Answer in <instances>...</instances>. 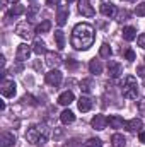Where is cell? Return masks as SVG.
I'll return each mask as SVG.
<instances>
[{
    "mask_svg": "<svg viewBox=\"0 0 145 147\" xmlns=\"http://www.w3.org/2000/svg\"><path fill=\"white\" fill-rule=\"evenodd\" d=\"M38 12H39V7H38V5H29V7H28V21H29V22L36 19Z\"/></svg>",
    "mask_w": 145,
    "mask_h": 147,
    "instance_id": "28",
    "label": "cell"
},
{
    "mask_svg": "<svg viewBox=\"0 0 145 147\" xmlns=\"http://www.w3.org/2000/svg\"><path fill=\"white\" fill-rule=\"evenodd\" d=\"M121 94H123V98H126V99H137V96H138V84H137V79H135L133 75H126V77L123 79Z\"/></svg>",
    "mask_w": 145,
    "mask_h": 147,
    "instance_id": "3",
    "label": "cell"
},
{
    "mask_svg": "<svg viewBox=\"0 0 145 147\" xmlns=\"http://www.w3.org/2000/svg\"><path fill=\"white\" fill-rule=\"evenodd\" d=\"M17 86H15V82L14 80H9V79H3L2 80V84H0V92H2V96L3 98H14L15 96V92H17V89H15Z\"/></svg>",
    "mask_w": 145,
    "mask_h": 147,
    "instance_id": "5",
    "label": "cell"
},
{
    "mask_svg": "<svg viewBox=\"0 0 145 147\" xmlns=\"http://www.w3.org/2000/svg\"><path fill=\"white\" fill-rule=\"evenodd\" d=\"M79 12L84 17H94V14H96L91 0H79Z\"/></svg>",
    "mask_w": 145,
    "mask_h": 147,
    "instance_id": "6",
    "label": "cell"
},
{
    "mask_svg": "<svg viewBox=\"0 0 145 147\" xmlns=\"http://www.w3.org/2000/svg\"><path fill=\"white\" fill-rule=\"evenodd\" d=\"M33 51L36 53V55H43V53H46L48 50H46V43L43 41V39H34V43H33Z\"/></svg>",
    "mask_w": 145,
    "mask_h": 147,
    "instance_id": "20",
    "label": "cell"
},
{
    "mask_svg": "<svg viewBox=\"0 0 145 147\" xmlns=\"http://www.w3.org/2000/svg\"><path fill=\"white\" fill-rule=\"evenodd\" d=\"M101 14L106 16V17H109V19H113V17L116 16V5L111 3V2H104V3H101Z\"/></svg>",
    "mask_w": 145,
    "mask_h": 147,
    "instance_id": "14",
    "label": "cell"
},
{
    "mask_svg": "<svg viewBox=\"0 0 145 147\" xmlns=\"http://www.w3.org/2000/svg\"><path fill=\"white\" fill-rule=\"evenodd\" d=\"M73 101H75V96H73L72 91H65V92H62V94L58 96V103H60L62 106H70Z\"/></svg>",
    "mask_w": 145,
    "mask_h": 147,
    "instance_id": "15",
    "label": "cell"
},
{
    "mask_svg": "<svg viewBox=\"0 0 145 147\" xmlns=\"http://www.w3.org/2000/svg\"><path fill=\"white\" fill-rule=\"evenodd\" d=\"M138 139H140V142H144L145 144V130H142V132L138 134Z\"/></svg>",
    "mask_w": 145,
    "mask_h": 147,
    "instance_id": "39",
    "label": "cell"
},
{
    "mask_svg": "<svg viewBox=\"0 0 145 147\" xmlns=\"http://www.w3.org/2000/svg\"><path fill=\"white\" fill-rule=\"evenodd\" d=\"M7 2H9V3H17L19 0H7Z\"/></svg>",
    "mask_w": 145,
    "mask_h": 147,
    "instance_id": "40",
    "label": "cell"
},
{
    "mask_svg": "<svg viewBox=\"0 0 145 147\" xmlns=\"http://www.w3.org/2000/svg\"><path fill=\"white\" fill-rule=\"evenodd\" d=\"M130 2H137V0H130Z\"/></svg>",
    "mask_w": 145,
    "mask_h": 147,
    "instance_id": "42",
    "label": "cell"
},
{
    "mask_svg": "<svg viewBox=\"0 0 145 147\" xmlns=\"http://www.w3.org/2000/svg\"><path fill=\"white\" fill-rule=\"evenodd\" d=\"M89 70H91V74H94V75H99V74H103V63L94 58V60L89 62Z\"/></svg>",
    "mask_w": 145,
    "mask_h": 147,
    "instance_id": "21",
    "label": "cell"
},
{
    "mask_svg": "<svg viewBox=\"0 0 145 147\" xmlns=\"http://www.w3.org/2000/svg\"><path fill=\"white\" fill-rule=\"evenodd\" d=\"M0 142H2V147H12L15 144V135L12 132H3L0 137Z\"/></svg>",
    "mask_w": 145,
    "mask_h": 147,
    "instance_id": "16",
    "label": "cell"
},
{
    "mask_svg": "<svg viewBox=\"0 0 145 147\" xmlns=\"http://www.w3.org/2000/svg\"><path fill=\"white\" fill-rule=\"evenodd\" d=\"M111 48H109V45H101V48H99V55H101V58H109L111 57Z\"/></svg>",
    "mask_w": 145,
    "mask_h": 147,
    "instance_id": "29",
    "label": "cell"
},
{
    "mask_svg": "<svg viewBox=\"0 0 145 147\" xmlns=\"http://www.w3.org/2000/svg\"><path fill=\"white\" fill-rule=\"evenodd\" d=\"M65 2H68V3H70V2H73V0H65Z\"/></svg>",
    "mask_w": 145,
    "mask_h": 147,
    "instance_id": "41",
    "label": "cell"
},
{
    "mask_svg": "<svg viewBox=\"0 0 145 147\" xmlns=\"http://www.w3.org/2000/svg\"><path fill=\"white\" fill-rule=\"evenodd\" d=\"M50 29H51V22H50L48 19L41 21V22L36 26V33H39V34H41V33H48Z\"/></svg>",
    "mask_w": 145,
    "mask_h": 147,
    "instance_id": "27",
    "label": "cell"
},
{
    "mask_svg": "<svg viewBox=\"0 0 145 147\" xmlns=\"http://www.w3.org/2000/svg\"><path fill=\"white\" fill-rule=\"evenodd\" d=\"M137 106H138V111H140L142 115H145V98H142V99L138 101V105H137Z\"/></svg>",
    "mask_w": 145,
    "mask_h": 147,
    "instance_id": "35",
    "label": "cell"
},
{
    "mask_svg": "<svg viewBox=\"0 0 145 147\" xmlns=\"http://www.w3.org/2000/svg\"><path fill=\"white\" fill-rule=\"evenodd\" d=\"M46 5H50V7H55V5H60V0H46Z\"/></svg>",
    "mask_w": 145,
    "mask_h": 147,
    "instance_id": "37",
    "label": "cell"
},
{
    "mask_svg": "<svg viewBox=\"0 0 145 147\" xmlns=\"http://www.w3.org/2000/svg\"><path fill=\"white\" fill-rule=\"evenodd\" d=\"M65 65H67V69H70V70H75V69L79 67V62H75L73 58H68V60L65 62Z\"/></svg>",
    "mask_w": 145,
    "mask_h": 147,
    "instance_id": "34",
    "label": "cell"
},
{
    "mask_svg": "<svg viewBox=\"0 0 145 147\" xmlns=\"http://www.w3.org/2000/svg\"><path fill=\"white\" fill-rule=\"evenodd\" d=\"M55 43H56V48L58 50H63L65 48V34H63L62 29L55 31Z\"/></svg>",
    "mask_w": 145,
    "mask_h": 147,
    "instance_id": "26",
    "label": "cell"
},
{
    "mask_svg": "<svg viewBox=\"0 0 145 147\" xmlns=\"http://www.w3.org/2000/svg\"><path fill=\"white\" fill-rule=\"evenodd\" d=\"M125 58H126L128 62H133V60L137 58V55H135V51H133L132 48H128V50H125Z\"/></svg>",
    "mask_w": 145,
    "mask_h": 147,
    "instance_id": "32",
    "label": "cell"
},
{
    "mask_svg": "<svg viewBox=\"0 0 145 147\" xmlns=\"http://www.w3.org/2000/svg\"><path fill=\"white\" fill-rule=\"evenodd\" d=\"M26 140L34 146H44L48 142V128L44 125H31L26 132Z\"/></svg>",
    "mask_w": 145,
    "mask_h": 147,
    "instance_id": "2",
    "label": "cell"
},
{
    "mask_svg": "<svg viewBox=\"0 0 145 147\" xmlns=\"http://www.w3.org/2000/svg\"><path fill=\"white\" fill-rule=\"evenodd\" d=\"M111 146L113 147H126V139L121 134H114L111 137Z\"/></svg>",
    "mask_w": 145,
    "mask_h": 147,
    "instance_id": "22",
    "label": "cell"
},
{
    "mask_svg": "<svg viewBox=\"0 0 145 147\" xmlns=\"http://www.w3.org/2000/svg\"><path fill=\"white\" fill-rule=\"evenodd\" d=\"M85 147H103V142H101V139H89L87 142H85Z\"/></svg>",
    "mask_w": 145,
    "mask_h": 147,
    "instance_id": "30",
    "label": "cell"
},
{
    "mask_svg": "<svg viewBox=\"0 0 145 147\" xmlns=\"http://www.w3.org/2000/svg\"><path fill=\"white\" fill-rule=\"evenodd\" d=\"M67 19H68V9L65 5H58L56 9V24L62 28L67 24Z\"/></svg>",
    "mask_w": 145,
    "mask_h": 147,
    "instance_id": "10",
    "label": "cell"
},
{
    "mask_svg": "<svg viewBox=\"0 0 145 147\" xmlns=\"http://www.w3.org/2000/svg\"><path fill=\"white\" fill-rule=\"evenodd\" d=\"M96 41V33H94V28L87 22H80L73 28L72 36H70V43L75 50H80V51H85L89 50Z\"/></svg>",
    "mask_w": 145,
    "mask_h": 147,
    "instance_id": "1",
    "label": "cell"
},
{
    "mask_svg": "<svg viewBox=\"0 0 145 147\" xmlns=\"http://www.w3.org/2000/svg\"><path fill=\"white\" fill-rule=\"evenodd\" d=\"M15 33H17V36L22 38V39H31V38L34 36L36 29H33V26H31L29 21H22V22H19L15 26Z\"/></svg>",
    "mask_w": 145,
    "mask_h": 147,
    "instance_id": "4",
    "label": "cell"
},
{
    "mask_svg": "<svg viewBox=\"0 0 145 147\" xmlns=\"http://www.w3.org/2000/svg\"><path fill=\"white\" fill-rule=\"evenodd\" d=\"M24 12H26V9H24L22 5H14V7L7 12L5 17H7V19H9V17H19V16H22Z\"/></svg>",
    "mask_w": 145,
    "mask_h": 147,
    "instance_id": "25",
    "label": "cell"
},
{
    "mask_svg": "<svg viewBox=\"0 0 145 147\" xmlns=\"http://www.w3.org/2000/svg\"><path fill=\"white\" fill-rule=\"evenodd\" d=\"M108 123H109L111 128H123L125 127V120L119 115H111L108 118Z\"/></svg>",
    "mask_w": 145,
    "mask_h": 147,
    "instance_id": "18",
    "label": "cell"
},
{
    "mask_svg": "<svg viewBox=\"0 0 145 147\" xmlns=\"http://www.w3.org/2000/svg\"><path fill=\"white\" fill-rule=\"evenodd\" d=\"M137 43H138L140 48H144L145 50V34H140V36L137 38Z\"/></svg>",
    "mask_w": 145,
    "mask_h": 147,
    "instance_id": "36",
    "label": "cell"
},
{
    "mask_svg": "<svg viewBox=\"0 0 145 147\" xmlns=\"http://www.w3.org/2000/svg\"><path fill=\"white\" fill-rule=\"evenodd\" d=\"M22 101H24V105H33V106H36L38 103L34 101V98L31 96V94H26L24 98H22Z\"/></svg>",
    "mask_w": 145,
    "mask_h": 147,
    "instance_id": "33",
    "label": "cell"
},
{
    "mask_svg": "<svg viewBox=\"0 0 145 147\" xmlns=\"http://www.w3.org/2000/svg\"><path fill=\"white\" fill-rule=\"evenodd\" d=\"M44 55H46V63H48L51 69H55V67H58V65L62 63L60 53H56V51H46Z\"/></svg>",
    "mask_w": 145,
    "mask_h": 147,
    "instance_id": "12",
    "label": "cell"
},
{
    "mask_svg": "<svg viewBox=\"0 0 145 147\" xmlns=\"http://www.w3.org/2000/svg\"><path fill=\"white\" fill-rule=\"evenodd\" d=\"M125 128L130 132V134H135V132H142L144 128V121L140 118H132L128 121H125Z\"/></svg>",
    "mask_w": 145,
    "mask_h": 147,
    "instance_id": "9",
    "label": "cell"
},
{
    "mask_svg": "<svg viewBox=\"0 0 145 147\" xmlns=\"http://www.w3.org/2000/svg\"><path fill=\"white\" fill-rule=\"evenodd\" d=\"M77 106H79V110L82 113H85V111H89L92 108V99L87 98V96H80V99L77 101Z\"/></svg>",
    "mask_w": 145,
    "mask_h": 147,
    "instance_id": "17",
    "label": "cell"
},
{
    "mask_svg": "<svg viewBox=\"0 0 145 147\" xmlns=\"http://www.w3.org/2000/svg\"><path fill=\"white\" fill-rule=\"evenodd\" d=\"M46 84H50L53 87H58L62 84V72L58 69H51L50 72L46 74Z\"/></svg>",
    "mask_w": 145,
    "mask_h": 147,
    "instance_id": "7",
    "label": "cell"
},
{
    "mask_svg": "<svg viewBox=\"0 0 145 147\" xmlns=\"http://www.w3.org/2000/svg\"><path fill=\"white\" fill-rule=\"evenodd\" d=\"M123 38H125V41H133L137 38V29L133 26H126L123 29Z\"/></svg>",
    "mask_w": 145,
    "mask_h": 147,
    "instance_id": "24",
    "label": "cell"
},
{
    "mask_svg": "<svg viewBox=\"0 0 145 147\" xmlns=\"http://www.w3.org/2000/svg\"><path fill=\"white\" fill-rule=\"evenodd\" d=\"M123 72V67L118 63V62H114V60H109L108 62V75L111 79H116V77H119Z\"/></svg>",
    "mask_w": 145,
    "mask_h": 147,
    "instance_id": "11",
    "label": "cell"
},
{
    "mask_svg": "<svg viewBox=\"0 0 145 147\" xmlns=\"http://www.w3.org/2000/svg\"><path fill=\"white\" fill-rule=\"evenodd\" d=\"M137 72H138L140 77H144V79H145V69H144V67H138V69H137Z\"/></svg>",
    "mask_w": 145,
    "mask_h": 147,
    "instance_id": "38",
    "label": "cell"
},
{
    "mask_svg": "<svg viewBox=\"0 0 145 147\" xmlns=\"http://www.w3.org/2000/svg\"><path fill=\"white\" fill-rule=\"evenodd\" d=\"M135 14H137L138 17H145V2H142V3H138V5H137Z\"/></svg>",
    "mask_w": 145,
    "mask_h": 147,
    "instance_id": "31",
    "label": "cell"
},
{
    "mask_svg": "<svg viewBox=\"0 0 145 147\" xmlns=\"http://www.w3.org/2000/svg\"><path fill=\"white\" fill-rule=\"evenodd\" d=\"M31 46L29 45H26V43H22V45H19L17 46V51H15V58H17V62H26L28 58H29V55H31Z\"/></svg>",
    "mask_w": 145,
    "mask_h": 147,
    "instance_id": "8",
    "label": "cell"
},
{
    "mask_svg": "<svg viewBox=\"0 0 145 147\" xmlns=\"http://www.w3.org/2000/svg\"><path fill=\"white\" fill-rule=\"evenodd\" d=\"M60 121L63 123V125H70L75 121V115H73V111L70 110H63L60 113Z\"/></svg>",
    "mask_w": 145,
    "mask_h": 147,
    "instance_id": "19",
    "label": "cell"
},
{
    "mask_svg": "<svg viewBox=\"0 0 145 147\" xmlns=\"http://www.w3.org/2000/svg\"><path fill=\"white\" fill-rule=\"evenodd\" d=\"M31 2H34V0H31Z\"/></svg>",
    "mask_w": 145,
    "mask_h": 147,
    "instance_id": "43",
    "label": "cell"
},
{
    "mask_svg": "<svg viewBox=\"0 0 145 147\" xmlns=\"http://www.w3.org/2000/svg\"><path fill=\"white\" fill-rule=\"evenodd\" d=\"M92 87H94V80L92 79H82L80 80V91L82 92L89 94V92H92Z\"/></svg>",
    "mask_w": 145,
    "mask_h": 147,
    "instance_id": "23",
    "label": "cell"
},
{
    "mask_svg": "<svg viewBox=\"0 0 145 147\" xmlns=\"http://www.w3.org/2000/svg\"><path fill=\"white\" fill-rule=\"evenodd\" d=\"M91 125L94 130H104L106 125H108V118L104 115H96L92 120H91Z\"/></svg>",
    "mask_w": 145,
    "mask_h": 147,
    "instance_id": "13",
    "label": "cell"
}]
</instances>
